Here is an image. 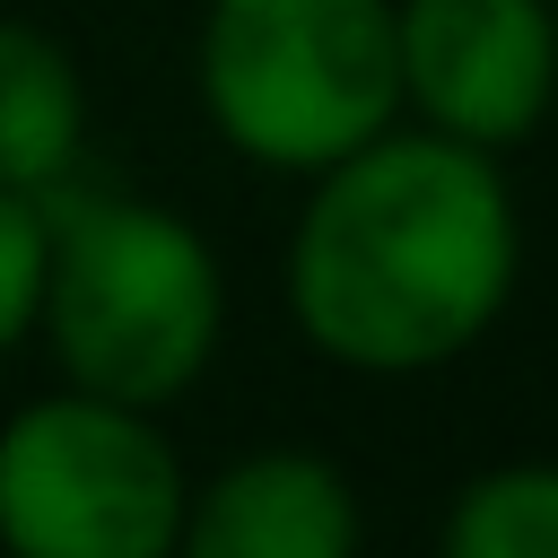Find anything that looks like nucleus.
<instances>
[{
	"label": "nucleus",
	"mask_w": 558,
	"mask_h": 558,
	"mask_svg": "<svg viewBox=\"0 0 558 558\" xmlns=\"http://www.w3.org/2000/svg\"><path fill=\"white\" fill-rule=\"evenodd\" d=\"M523 288V201L506 157L392 122L323 166L279 244L296 340L366 384L462 366Z\"/></svg>",
	"instance_id": "f257e3e1"
},
{
	"label": "nucleus",
	"mask_w": 558,
	"mask_h": 558,
	"mask_svg": "<svg viewBox=\"0 0 558 558\" xmlns=\"http://www.w3.org/2000/svg\"><path fill=\"white\" fill-rule=\"evenodd\" d=\"M52 384L166 418L227 349V262L174 201L70 183L44 201V296L35 340Z\"/></svg>",
	"instance_id": "f03ea898"
},
{
	"label": "nucleus",
	"mask_w": 558,
	"mask_h": 558,
	"mask_svg": "<svg viewBox=\"0 0 558 558\" xmlns=\"http://www.w3.org/2000/svg\"><path fill=\"white\" fill-rule=\"evenodd\" d=\"M192 96L227 157L314 183L401 122L392 0H209L192 26Z\"/></svg>",
	"instance_id": "7ed1b4c3"
},
{
	"label": "nucleus",
	"mask_w": 558,
	"mask_h": 558,
	"mask_svg": "<svg viewBox=\"0 0 558 558\" xmlns=\"http://www.w3.org/2000/svg\"><path fill=\"white\" fill-rule=\"evenodd\" d=\"M183 488L148 410L44 384L0 418V558H174Z\"/></svg>",
	"instance_id": "20e7f679"
},
{
	"label": "nucleus",
	"mask_w": 558,
	"mask_h": 558,
	"mask_svg": "<svg viewBox=\"0 0 558 558\" xmlns=\"http://www.w3.org/2000/svg\"><path fill=\"white\" fill-rule=\"evenodd\" d=\"M401 122L480 157H514L558 113L549 0H392Z\"/></svg>",
	"instance_id": "39448f33"
},
{
	"label": "nucleus",
	"mask_w": 558,
	"mask_h": 558,
	"mask_svg": "<svg viewBox=\"0 0 558 558\" xmlns=\"http://www.w3.org/2000/svg\"><path fill=\"white\" fill-rule=\"evenodd\" d=\"M366 506L323 445H253L183 488L174 558H357Z\"/></svg>",
	"instance_id": "423d86ee"
},
{
	"label": "nucleus",
	"mask_w": 558,
	"mask_h": 558,
	"mask_svg": "<svg viewBox=\"0 0 558 558\" xmlns=\"http://www.w3.org/2000/svg\"><path fill=\"white\" fill-rule=\"evenodd\" d=\"M87 174V70L70 35L0 9V192L52 201Z\"/></svg>",
	"instance_id": "0eeeda50"
},
{
	"label": "nucleus",
	"mask_w": 558,
	"mask_h": 558,
	"mask_svg": "<svg viewBox=\"0 0 558 558\" xmlns=\"http://www.w3.org/2000/svg\"><path fill=\"white\" fill-rule=\"evenodd\" d=\"M436 558H558V462L514 453L453 480L436 514Z\"/></svg>",
	"instance_id": "6e6552de"
},
{
	"label": "nucleus",
	"mask_w": 558,
	"mask_h": 558,
	"mask_svg": "<svg viewBox=\"0 0 558 558\" xmlns=\"http://www.w3.org/2000/svg\"><path fill=\"white\" fill-rule=\"evenodd\" d=\"M35 296H44V201L0 192V357L35 340Z\"/></svg>",
	"instance_id": "1a4fd4ad"
},
{
	"label": "nucleus",
	"mask_w": 558,
	"mask_h": 558,
	"mask_svg": "<svg viewBox=\"0 0 558 558\" xmlns=\"http://www.w3.org/2000/svg\"><path fill=\"white\" fill-rule=\"evenodd\" d=\"M549 17H558V0H549Z\"/></svg>",
	"instance_id": "9d476101"
}]
</instances>
